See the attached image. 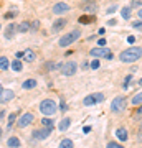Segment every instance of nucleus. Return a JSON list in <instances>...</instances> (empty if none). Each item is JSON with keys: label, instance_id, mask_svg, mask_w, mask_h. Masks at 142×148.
<instances>
[{"label": "nucleus", "instance_id": "7c9ffc66", "mask_svg": "<svg viewBox=\"0 0 142 148\" xmlns=\"http://www.w3.org/2000/svg\"><path fill=\"white\" fill-rule=\"evenodd\" d=\"M89 66H91V69H98V68H99V61H98V59H94Z\"/></svg>", "mask_w": 142, "mask_h": 148}, {"label": "nucleus", "instance_id": "f03ea898", "mask_svg": "<svg viewBox=\"0 0 142 148\" xmlns=\"http://www.w3.org/2000/svg\"><path fill=\"white\" fill-rule=\"evenodd\" d=\"M81 36V30H73V32H69L68 35H64V36H61V40H60V46H69L71 43H74L78 38Z\"/></svg>", "mask_w": 142, "mask_h": 148}, {"label": "nucleus", "instance_id": "4468645a", "mask_svg": "<svg viewBox=\"0 0 142 148\" xmlns=\"http://www.w3.org/2000/svg\"><path fill=\"white\" fill-rule=\"evenodd\" d=\"M35 58H37V54L33 53L32 49H26V51H23V59H25L26 63H33V61H35Z\"/></svg>", "mask_w": 142, "mask_h": 148}, {"label": "nucleus", "instance_id": "ea45409f", "mask_svg": "<svg viewBox=\"0 0 142 148\" xmlns=\"http://www.w3.org/2000/svg\"><path fill=\"white\" fill-rule=\"evenodd\" d=\"M91 132V127H84V133H89Z\"/></svg>", "mask_w": 142, "mask_h": 148}, {"label": "nucleus", "instance_id": "9b49d317", "mask_svg": "<svg viewBox=\"0 0 142 148\" xmlns=\"http://www.w3.org/2000/svg\"><path fill=\"white\" fill-rule=\"evenodd\" d=\"M68 10H69V5L64 3V2H58L56 5L53 7V13H55V15H63V13H66Z\"/></svg>", "mask_w": 142, "mask_h": 148}, {"label": "nucleus", "instance_id": "1a4fd4ad", "mask_svg": "<svg viewBox=\"0 0 142 148\" xmlns=\"http://www.w3.org/2000/svg\"><path fill=\"white\" fill-rule=\"evenodd\" d=\"M51 128L53 127H45V128H42V130H35L32 137L35 138V140H46V138L50 137V133H51Z\"/></svg>", "mask_w": 142, "mask_h": 148}, {"label": "nucleus", "instance_id": "39448f33", "mask_svg": "<svg viewBox=\"0 0 142 148\" xmlns=\"http://www.w3.org/2000/svg\"><path fill=\"white\" fill-rule=\"evenodd\" d=\"M103 101H104V94H101V92H94V94H89L88 97H84L83 104H84V106H88V107H91V106L99 104V102H103Z\"/></svg>", "mask_w": 142, "mask_h": 148}, {"label": "nucleus", "instance_id": "aec40b11", "mask_svg": "<svg viewBox=\"0 0 142 148\" xmlns=\"http://www.w3.org/2000/svg\"><path fill=\"white\" fill-rule=\"evenodd\" d=\"M37 86V81L35 79H26L23 84H21V89H33Z\"/></svg>", "mask_w": 142, "mask_h": 148}, {"label": "nucleus", "instance_id": "bb28decb", "mask_svg": "<svg viewBox=\"0 0 142 148\" xmlns=\"http://www.w3.org/2000/svg\"><path fill=\"white\" fill-rule=\"evenodd\" d=\"M42 123L45 125V127H53V120H51V119H48V117H45V119H43Z\"/></svg>", "mask_w": 142, "mask_h": 148}, {"label": "nucleus", "instance_id": "0eeeda50", "mask_svg": "<svg viewBox=\"0 0 142 148\" xmlns=\"http://www.w3.org/2000/svg\"><path fill=\"white\" fill-rule=\"evenodd\" d=\"M60 69H61V73H63L64 76H74V74H76V69H78V64L74 63V61H68V63L61 64Z\"/></svg>", "mask_w": 142, "mask_h": 148}, {"label": "nucleus", "instance_id": "473e14b6", "mask_svg": "<svg viewBox=\"0 0 142 148\" xmlns=\"http://www.w3.org/2000/svg\"><path fill=\"white\" fill-rule=\"evenodd\" d=\"M116 10H117V5H112V7H109V8H107V13H114Z\"/></svg>", "mask_w": 142, "mask_h": 148}, {"label": "nucleus", "instance_id": "f257e3e1", "mask_svg": "<svg viewBox=\"0 0 142 148\" xmlns=\"http://www.w3.org/2000/svg\"><path fill=\"white\" fill-rule=\"evenodd\" d=\"M141 58H142V48H139V46H132L119 54V59L122 63H134V61H137Z\"/></svg>", "mask_w": 142, "mask_h": 148}, {"label": "nucleus", "instance_id": "dca6fc26", "mask_svg": "<svg viewBox=\"0 0 142 148\" xmlns=\"http://www.w3.org/2000/svg\"><path fill=\"white\" fill-rule=\"evenodd\" d=\"M116 135H117V138L121 140V142H127V130L126 128H117V132H116Z\"/></svg>", "mask_w": 142, "mask_h": 148}, {"label": "nucleus", "instance_id": "c03bdc74", "mask_svg": "<svg viewBox=\"0 0 142 148\" xmlns=\"http://www.w3.org/2000/svg\"><path fill=\"white\" fill-rule=\"evenodd\" d=\"M139 114H142V104H141V107H139Z\"/></svg>", "mask_w": 142, "mask_h": 148}, {"label": "nucleus", "instance_id": "c756f323", "mask_svg": "<svg viewBox=\"0 0 142 148\" xmlns=\"http://www.w3.org/2000/svg\"><path fill=\"white\" fill-rule=\"evenodd\" d=\"M107 148H122L119 143H116V142H109L107 143Z\"/></svg>", "mask_w": 142, "mask_h": 148}, {"label": "nucleus", "instance_id": "412c9836", "mask_svg": "<svg viewBox=\"0 0 142 148\" xmlns=\"http://www.w3.org/2000/svg\"><path fill=\"white\" fill-rule=\"evenodd\" d=\"M8 58H5V56H0V69L2 71H5V69H8Z\"/></svg>", "mask_w": 142, "mask_h": 148}, {"label": "nucleus", "instance_id": "6e6552de", "mask_svg": "<svg viewBox=\"0 0 142 148\" xmlns=\"http://www.w3.org/2000/svg\"><path fill=\"white\" fill-rule=\"evenodd\" d=\"M33 120H35V115L30 114V112H26V114H23V115L17 120V127L18 128H25V127H28Z\"/></svg>", "mask_w": 142, "mask_h": 148}, {"label": "nucleus", "instance_id": "9d476101", "mask_svg": "<svg viewBox=\"0 0 142 148\" xmlns=\"http://www.w3.org/2000/svg\"><path fill=\"white\" fill-rule=\"evenodd\" d=\"M13 97H15L13 90H10V89H2V90H0V102H2V104L10 102Z\"/></svg>", "mask_w": 142, "mask_h": 148}, {"label": "nucleus", "instance_id": "37998d69", "mask_svg": "<svg viewBox=\"0 0 142 148\" xmlns=\"http://www.w3.org/2000/svg\"><path fill=\"white\" fill-rule=\"evenodd\" d=\"M137 84H139V86H142V79H139V81H137Z\"/></svg>", "mask_w": 142, "mask_h": 148}, {"label": "nucleus", "instance_id": "ddd939ff", "mask_svg": "<svg viewBox=\"0 0 142 148\" xmlns=\"http://www.w3.org/2000/svg\"><path fill=\"white\" fill-rule=\"evenodd\" d=\"M69 125H71V119H68V117L61 119V122H60V125H58L60 132H66V130L69 128Z\"/></svg>", "mask_w": 142, "mask_h": 148}, {"label": "nucleus", "instance_id": "2eb2a0df", "mask_svg": "<svg viewBox=\"0 0 142 148\" xmlns=\"http://www.w3.org/2000/svg\"><path fill=\"white\" fill-rule=\"evenodd\" d=\"M64 25H66V20H64V18H58V20L53 23V32L55 33L60 32L61 28H64Z\"/></svg>", "mask_w": 142, "mask_h": 148}, {"label": "nucleus", "instance_id": "5701e85b", "mask_svg": "<svg viewBox=\"0 0 142 148\" xmlns=\"http://www.w3.org/2000/svg\"><path fill=\"white\" fill-rule=\"evenodd\" d=\"M21 68H23V66H21L20 59H15V61L12 63V69H13V71H17V73H18V71H21Z\"/></svg>", "mask_w": 142, "mask_h": 148}, {"label": "nucleus", "instance_id": "4c0bfd02", "mask_svg": "<svg viewBox=\"0 0 142 148\" xmlns=\"http://www.w3.org/2000/svg\"><path fill=\"white\" fill-rule=\"evenodd\" d=\"M15 56H17V59H20V58H23V53H21V51H18V53H15Z\"/></svg>", "mask_w": 142, "mask_h": 148}, {"label": "nucleus", "instance_id": "4be33fe9", "mask_svg": "<svg viewBox=\"0 0 142 148\" xmlns=\"http://www.w3.org/2000/svg\"><path fill=\"white\" fill-rule=\"evenodd\" d=\"M60 147H63V148H71V147H74V145H73V142H71L69 138H64V140H61V142H60Z\"/></svg>", "mask_w": 142, "mask_h": 148}, {"label": "nucleus", "instance_id": "20e7f679", "mask_svg": "<svg viewBox=\"0 0 142 148\" xmlns=\"http://www.w3.org/2000/svg\"><path fill=\"white\" fill-rule=\"evenodd\" d=\"M91 56H94V58H106V59H112V54L107 48L104 46H98V48H93L89 51Z\"/></svg>", "mask_w": 142, "mask_h": 148}, {"label": "nucleus", "instance_id": "a211bd4d", "mask_svg": "<svg viewBox=\"0 0 142 148\" xmlns=\"http://www.w3.org/2000/svg\"><path fill=\"white\" fill-rule=\"evenodd\" d=\"M7 147H10V148H18V147H20V140H18L17 137L8 138V142H7Z\"/></svg>", "mask_w": 142, "mask_h": 148}, {"label": "nucleus", "instance_id": "2f4dec72", "mask_svg": "<svg viewBox=\"0 0 142 148\" xmlns=\"http://www.w3.org/2000/svg\"><path fill=\"white\" fill-rule=\"evenodd\" d=\"M141 5H142L141 0H132V3H131V7H141Z\"/></svg>", "mask_w": 142, "mask_h": 148}, {"label": "nucleus", "instance_id": "f3484780", "mask_svg": "<svg viewBox=\"0 0 142 148\" xmlns=\"http://www.w3.org/2000/svg\"><path fill=\"white\" fill-rule=\"evenodd\" d=\"M15 32H17L15 25H8V28L5 30V38H7V40H12V38H13V35H15Z\"/></svg>", "mask_w": 142, "mask_h": 148}, {"label": "nucleus", "instance_id": "49530a36", "mask_svg": "<svg viewBox=\"0 0 142 148\" xmlns=\"http://www.w3.org/2000/svg\"><path fill=\"white\" fill-rule=\"evenodd\" d=\"M0 90H2V86H0Z\"/></svg>", "mask_w": 142, "mask_h": 148}, {"label": "nucleus", "instance_id": "423d86ee", "mask_svg": "<svg viewBox=\"0 0 142 148\" xmlns=\"http://www.w3.org/2000/svg\"><path fill=\"white\" fill-rule=\"evenodd\" d=\"M124 109H126V99H124L122 95L114 97V101L111 102V110L116 112V114H119V112H122Z\"/></svg>", "mask_w": 142, "mask_h": 148}, {"label": "nucleus", "instance_id": "72a5a7b5", "mask_svg": "<svg viewBox=\"0 0 142 148\" xmlns=\"http://www.w3.org/2000/svg\"><path fill=\"white\" fill-rule=\"evenodd\" d=\"M79 21H81V23H86V21H93V18H86V16H81V18H79Z\"/></svg>", "mask_w": 142, "mask_h": 148}, {"label": "nucleus", "instance_id": "a18cd8bd", "mask_svg": "<svg viewBox=\"0 0 142 148\" xmlns=\"http://www.w3.org/2000/svg\"><path fill=\"white\" fill-rule=\"evenodd\" d=\"M0 138H2V128H0Z\"/></svg>", "mask_w": 142, "mask_h": 148}, {"label": "nucleus", "instance_id": "e433bc0d", "mask_svg": "<svg viewBox=\"0 0 142 148\" xmlns=\"http://www.w3.org/2000/svg\"><path fill=\"white\" fill-rule=\"evenodd\" d=\"M98 45H99V46H104L106 45V38H101L99 41H98Z\"/></svg>", "mask_w": 142, "mask_h": 148}, {"label": "nucleus", "instance_id": "c85d7f7f", "mask_svg": "<svg viewBox=\"0 0 142 148\" xmlns=\"http://www.w3.org/2000/svg\"><path fill=\"white\" fill-rule=\"evenodd\" d=\"M131 79H132L131 76H127L126 79H124V84H122V86H124V89H127V87L131 86Z\"/></svg>", "mask_w": 142, "mask_h": 148}, {"label": "nucleus", "instance_id": "cd10ccee", "mask_svg": "<svg viewBox=\"0 0 142 148\" xmlns=\"http://www.w3.org/2000/svg\"><path fill=\"white\" fill-rule=\"evenodd\" d=\"M132 28L134 30H142V18H139V21H134L132 23Z\"/></svg>", "mask_w": 142, "mask_h": 148}, {"label": "nucleus", "instance_id": "6ab92c4d", "mask_svg": "<svg viewBox=\"0 0 142 148\" xmlns=\"http://www.w3.org/2000/svg\"><path fill=\"white\" fill-rule=\"evenodd\" d=\"M28 30H30V23L28 21H21L20 25L17 27V32H20V33H26Z\"/></svg>", "mask_w": 142, "mask_h": 148}, {"label": "nucleus", "instance_id": "c9c22d12", "mask_svg": "<svg viewBox=\"0 0 142 148\" xmlns=\"http://www.w3.org/2000/svg\"><path fill=\"white\" fill-rule=\"evenodd\" d=\"M3 16H5L7 20H8V18H13V16H15V13H8V12H7V13H5Z\"/></svg>", "mask_w": 142, "mask_h": 148}, {"label": "nucleus", "instance_id": "f704fd0d", "mask_svg": "<svg viewBox=\"0 0 142 148\" xmlns=\"http://www.w3.org/2000/svg\"><path fill=\"white\" fill-rule=\"evenodd\" d=\"M127 43H129V45H134V43H136V38H134V36H129V38H127Z\"/></svg>", "mask_w": 142, "mask_h": 148}, {"label": "nucleus", "instance_id": "7ed1b4c3", "mask_svg": "<svg viewBox=\"0 0 142 148\" xmlns=\"http://www.w3.org/2000/svg\"><path fill=\"white\" fill-rule=\"evenodd\" d=\"M40 110H42V114H45V115H53V114L56 112V104H55V101H51V99H45V101H42V104H40Z\"/></svg>", "mask_w": 142, "mask_h": 148}, {"label": "nucleus", "instance_id": "58836bf2", "mask_svg": "<svg viewBox=\"0 0 142 148\" xmlns=\"http://www.w3.org/2000/svg\"><path fill=\"white\" fill-rule=\"evenodd\" d=\"M60 109H61V110H66V106H64V102H61V104H60Z\"/></svg>", "mask_w": 142, "mask_h": 148}, {"label": "nucleus", "instance_id": "a878e982", "mask_svg": "<svg viewBox=\"0 0 142 148\" xmlns=\"http://www.w3.org/2000/svg\"><path fill=\"white\" fill-rule=\"evenodd\" d=\"M15 119H17V112H13V114H10V115H8V123H7V128H12V125H13Z\"/></svg>", "mask_w": 142, "mask_h": 148}, {"label": "nucleus", "instance_id": "b1692460", "mask_svg": "<svg viewBox=\"0 0 142 148\" xmlns=\"http://www.w3.org/2000/svg\"><path fill=\"white\" fill-rule=\"evenodd\" d=\"M122 18L124 20H129L131 18V7H124L122 8Z\"/></svg>", "mask_w": 142, "mask_h": 148}, {"label": "nucleus", "instance_id": "f8f14e48", "mask_svg": "<svg viewBox=\"0 0 142 148\" xmlns=\"http://www.w3.org/2000/svg\"><path fill=\"white\" fill-rule=\"evenodd\" d=\"M96 3H94V0H84V3H83V10L84 12H88V13H94L96 12Z\"/></svg>", "mask_w": 142, "mask_h": 148}, {"label": "nucleus", "instance_id": "a19ab883", "mask_svg": "<svg viewBox=\"0 0 142 148\" xmlns=\"http://www.w3.org/2000/svg\"><path fill=\"white\" fill-rule=\"evenodd\" d=\"M137 16H139V18H142V8H139V12H137Z\"/></svg>", "mask_w": 142, "mask_h": 148}, {"label": "nucleus", "instance_id": "79ce46f5", "mask_svg": "<svg viewBox=\"0 0 142 148\" xmlns=\"http://www.w3.org/2000/svg\"><path fill=\"white\" fill-rule=\"evenodd\" d=\"M3 115H5V112H3V110H0V120L3 119Z\"/></svg>", "mask_w": 142, "mask_h": 148}, {"label": "nucleus", "instance_id": "393cba45", "mask_svg": "<svg viewBox=\"0 0 142 148\" xmlns=\"http://www.w3.org/2000/svg\"><path fill=\"white\" fill-rule=\"evenodd\" d=\"M132 104H136V106H139V104H142V90L139 92V94H136L134 97H132Z\"/></svg>", "mask_w": 142, "mask_h": 148}]
</instances>
